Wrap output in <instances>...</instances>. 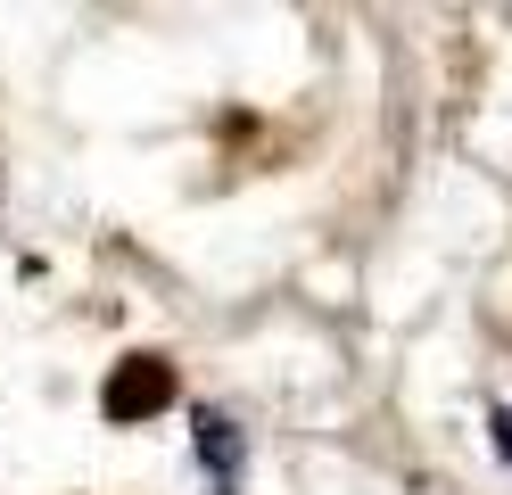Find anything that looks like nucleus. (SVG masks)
<instances>
[{
    "label": "nucleus",
    "mask_w": 512,
    "mask_h": 495,
    "mask_svg": "<svg viewBox=\"0 0 512 495\" xmlns=\"http://www.w3.org/2000/svg\"><path fill=\"white\" fill-rule=\"evenodd\" d=\"M199 471L215 479V495H240V479H248V438H240V421L232 413H199Z\"/></svg>",
    "instance_id": "nucleus-2"
},
{
    "label": "nucleus",
    "mask_w": 512,
    "mask_h": 495,
    "mask_svg": "<svg viewBox=\"0 0 512 495\" xmlns=\"http://www.w3.org/2000/svg\"><path fill=\"white\" fill-rule=\"evenodd\" d=\"M488 421H496V454H504V462H512V405H496V413H488Z\"/></svg>",
    "instance_id": "nucleus-3"
},
{
    "label": "nucleus",
    "mask_w": 512,
    "mask_h": 495,
    "mask_svg": "<svg viewBox=\"0 0 512 495\" xmlns=\"http://www.w3.org/2000/svg\"><path fill=\"white\" fill-rule=\"evenodd\" d=\"M166 405H174V363L166 355H124L100 388L108 421H141V413H166Z\"/></svg>",
    "instance_id": "nucleus-1"
}]
</instances>
